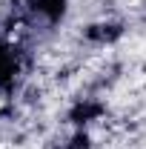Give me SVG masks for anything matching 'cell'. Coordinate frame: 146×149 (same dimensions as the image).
I'll list each match as a JSON object with an SVG mask.
<instances>
[{"label":"cell","instance_id":"1","mask_svg":"<svg viewBox=\"0 0 146 149\" xmlns=\"http://www.w3.org/2000/svg\"><path fill=\"white\" fill-rule=\"evenodd\" d=\"M35 9L40 12V15H46L49 20H57L60 15H63V0H37Z\"/></svg>","mask_w":146,"mask_h":149},{"label":"cell","instance_id":"2","mask_svg":"<svg viewBox=\"0 0 146 149\" xmlns=\"http://www.w3.org/2000/svg\"><path fill=\"white\" fill-rule=\"evenodd\" d=\"M15 74V57L9 49H0V80H9Z\"/></svg>","mask_w":146,"mask_h":149}]
</instances>
